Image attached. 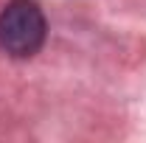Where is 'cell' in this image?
I'll return each instance as SVG.
<instances>
[{
	"label": "cell",
	"mask_w": 146,
	"mask_h": 143,
	"mask_svg": "<svg viewBox=\"0 0 146 143\" xmlns=\"http://www.w3.org/2000/svg\"><path fill=\"white\" fill-rule=\"evenodd\" d=\"M45 42V14L34 0H11L0 11V48L14 59L34 56Z\"/></svg>",
	"instance_id": "cell-1"
}]
</instances>
